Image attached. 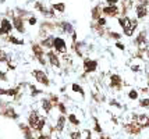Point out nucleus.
I'll use <instances>...</instances> for the list:
<instances>
[{"instance_id": "nucleus-1", "label": "nucleus", "mask_w": 149, "mask_h": 139, "mask_svg": "<svg viewBox=\"0 0 149 139\" xmlns=\"http://www.w3.org/2000/svg\"><path fill=\"white\" fill-rule=\"evenodd\" d=\"M84 68H85V73H95L97 68V61L91 59H85L84 60Z\"/></svg>"}, {"instance_id": "nucleus-2", "label": "nucleus", "mask_w": 149, "mask_h": 139, "mask_svg": "<svg viewBox=\"0 0 149 139\" xmlns=\"http://www.w3.org/2000/svg\"><path fill=\"white\" fill-rule=\"evenodd\" d=\"M124 128H125V131H127L128 133H131V135H138V133L142 131V128L138 125L135 121H134V122H131V124H127Z\"/></svg>"}, {"instance_id": "nucleus-3", "label": "nucleus", "mask_w": 149, "mask_h": 139, "mask_svg": "<svg viewBox=\"0 0 149 139\" xmlns=\"http://www.w3.org/2000/svg\"><path fill=\"white\" fill-rule=\"evenodd\" d=\"M120 13V10H118V7L117 6H106L103 7V14L104 15H107V17H117Z\"/></svg>"}, {"instance_id": "nucleus-4", "label": "nucleus", "mask_w": 149, "mask_h": 139, "mask_svg": "<svg viewBox=\"0 0 149 139\" xmlns=\"http://www.w3.org/2000/svg\"><path fill=\"white\" fill-rule=\"evenodd\" d=\"M54 47H56V50L60 52V53H65V52H67L65 42H64V39H61V38H56V39H54Z\"/></svg>"}, {"instance_id": "nucleus-5", "label": "nucleus", "mask_w": 149, "mask_h": 139, "mask_svg": "<svg viewBox=\"0 0 149 139\" xmlns=\"http://www.w3.org/2000/svg\"><path fill=\"white\" fill-rule=\"evenodd\" d=\"M121 77L117 75V74H113L110 75V86L111 88H116V89H121Z\"/></svg>"}, {"instance_id": "nucleus-6", "label": "nucleus", "mask_w": 149, "mask_h": 139, "mask_svg": "<svg viewBox=\"0 0 149 139\" xmlns=\"http://www.w3.org/2000/svg\"><path fill=\"white\" fill-rule=\"evenodd\" d=\"M135 122L141 127V128H148L149 127V117L146 115V114H141V115L136 117Z\"/></svg>"}, {"instance_id": "nucleus-7", "label": "nucleus", "mask_w": 149, "mask_h": 139, "mask_svg": "<svg viewBox=\"0 0 149 139\" xmlns=\"http://www.w3.org/2000/svg\"><path fill=\"white\" fill-rule=\"evenodd\" d=\"M135 13L138 18H145L148 15V7L145 6V4H138L135 7Z\"/></svg>"}, {"instance_id": "nucleus-8", "label": "nucleus", "mask_w": 149, "mask_h": 139, "mask_svg": "<svg viewBox=\"0 0 149 139\" xmlns=\"http://www.w3.org/2000/svg\"><path fill=\"white\" fill-rule=\"evenodd\" d=\"M146 33L145 32H139L138 33V36H136V39H135V43H136V46H139L141 47V50H142V47L146 46Z\"/></svg>"}, {"instance_id": "nucleus-9", "label": "nucleus", "mask_w": 149, "mask_h": 139, "mask_svg": "<svg viewBox=\"0 0 149 139\" xmlns=\"http://www.w3.org/2000/svg\"><path fill=\"white\" fill-rule=\"evenodd\" d=\"M33 77H35L40 84H43V85H49V80L46 78V75H45L43 71H38V70H36V71H33Z\"/></svg>"}, {"instance_id": "nucleus-10", "label": "nucleus", "mask_w": 149, "mask_h": 139, "mask_svg": "<svg viewBox=\"0 0 149 139\" xmlns=\"http://www.w3.org/2000/svg\"><path fill=\"white\" fill-rule=\"evenodd\" d=\"M39 115H38V113L36 111H32L31 113V115H29V124H31V127H32L33 129L36 128V125L39 124Z\"/></svg>"}, {"instance_id": "nucleus-11", "label": "nucleus", "mask_w": 149, "mask_h": 139, "mask_svg": "<svg viewBox=\"0 0 149 139\" xmlns=\"http://www.w3.org/2000/svg\"><path fill=\"white\" fill-rule=\"evenodd\" d=\"M103 13V8L100 6H95L93 8H92V18L93 20H99V18H102L100 17V14Z\"/></svg>"}, {"instance_id": "nucleus-12", "label": "nucleus", "mask_w": 149, "mask_h": 139, "mask_svg": "<svg viewBox=\"0 0 149 139\" xmlns=\"http://www.w3.org/2000/svg\"><path fill=\"white\" fill-rule=\"evenodd\" d=\"M11 24L8 22L7 20H3L1 21V28H0V33H7V32H10L11 31Z\"/></svg>"}, {"instance_id": "nucleus-13", "label": "nucleus", "mask_w": 149, "mask_h": 139, "mask_svg": "<svg viewBox=\"0 0 149 139\" xmlns=\"http://www.w3.org/2000/svg\"><path fill=\"white\" fill-rule=\"evenodd\" d=\"M33 52H35V54L38 56L39 61H40L42 64H45V60H43V56H42V50H40V47H39V46H33Z\"/></svg>"}, {"instance_id": "nucleus-14", "label": "nucleus", "mask_w": 149, "mask_h": 139, "mask_svg": "<svg viewBox=\"0 0 149 139\" xmlns=\"http://www.w3.org/2000/svg\"><path fill=\"white\" fill-rule=\"evenodd\" d=\"M64 124H65V118L61 115V117H58L57 120V131L58 132H61L63 129H64Z\"/></svg>"}, {"instance_id": "nucleus-15", "label": "nucleus", "mask_w": 149, "mask_h": 139, "mask_svg": "<svg viewBox=\"0 0 149 139\" xmlns=\"http://www.w3.org/2000/svg\"><path fill=\"white\" fill-rule=\"evenodd\" d=\"M14 27L17 28L19 32H22V31H24V28H22V22H21V20H19L18 17H17V18H14Z\"/></svg>"}, {"instance_id": "nucleus-16", "label": "nucleus", "mask_w": 149, "mask_h": 139, "mask_svg": "<svg viewBox=\"0 0 149 139\" xmlns=\"http://www.w3.org/2000/svg\"><path fill=\"white\" fill-rule=\"evenodd\" d=\"M47 56H49V59H50V61H52V64H53V66H56V67L60 66V63H58L57 57H56V56H54L53 53H49Z\"/></svg>"}, {"instance_id": "nucleus-17", "label": "nucleus", "mask_w": 149, "mask_h": 139, "mask_svg": "<svg viewBox=\"0 0 149 139\" xmlns=\"http://www.w3.org/2000/svg\"><path fill=\"white\" fill-rule=\"evenodd\" d=\"M128 98H130L131 100H136L138 99V92H136L135 89H131L130 92H128Z\"/></svg>"}, {"instance_id": "nucleus-18", "label": "nucleus", "mask_w": 149, "mask_h": 139, "mask_svg": "<svg viewBox=\"0 0 149 139\" xmlns=\"http://www.w3.org/2000/svg\"><path fill=\"white\" fill-rule=\"evenodd\" d=\"M68 120H70V122H71V124H74V125H79V120H78L74 114H70Z\"/></svg>"}, {"instance_id": "nucleus-19", "label": "nucleus", "mask_w": 149, "mask_h": 139, "mask_svg": "<svg viewBox=\"0 0 149 139\" xmlns=\"http://www.w3.org/2000/svg\"><path fill=\"white\" fill-rule=\"evenodd\" d=\"M70 138L71 139H81V131H72V132H70Z\"/></svg>"}, {"instance_id": "nucleus-20", "label": "nucleus", "mask_w": 149, "mask_h": 139, "mask_svg": "<svg viewBox=\"0 0 149 139\" xmlns=\"http://www.w3.org/2000/svg\"><path fill=\"white\" fill-rule=\"evenodd\" d=\"M61 27H64L65 32H72V25L71 24H68V22H63V24H61Z\"/></svg>"}, {"instance_id": "nucleus-21", "label": "nucleus", "mask_w": 149, "mask_h": 139, "mask_svg": "<svg viewBox=\"0 0 149 139\" xmlns=\"http://www.w3.org/2000/svg\"><path fill=\"white\" fill-rule=\"evenodd\" d=\"M72 91H74V92H79L81 95H84V91H82V88H81L79 85H77V84H74V85H72Z\"/></svg>"}, {"instance_id": "nucleus-22", "label": "nucleus", "mask_w": 149, "mask_h": 139, "mask_svg": "<svg viewBox=\"0 0 149 139\" xmlns=\"http://www.w3.org/2000/svg\"><path fill=\"white\" fill-rule=\"evenodd\" d=\"M53 7L58 10V11H64V4L63 3H57V4H53Z\"/></svg>"}, {"instance_id": "nucleus-23", "label": "nucleus", "mask_w": 149, "mask_h": 139, "mask_svg": "<svg viewBox=\"0 0 149 139\" xmlns=\"http://www.w3.org/2000/svg\"><path fill=\"white\" fill-rule=\"evenodd\" d=\"M139 106L141 107H149V98L148 99H142L139 102Z\"/></svg>"}, {"instance_id": "nucleus-24", "label": "nucleus", "mask_w": 149, "mask_h": 139, "mask_svg": "<svg viewBox=\"0 0 149 139\" xmlns=\"http://www.w3.org/2000/svg\"><path fill=\"white\" fill-rule=\"evenodd\" d=\"M93 131L97 133H100L102 132V128H100V125H99V122H97L96 120H95V127H93Z\"/></svg>"}, {"instance_id": "nucleus-25", "label": "nucleus", "mask_w": 149, "mask_h": 139, "mask_svg": "<svg viewBox=\"0 0 149 139\" xmlns=\"http://www.w3.org/2000/svg\"><path fill=\"white\" fill-rule=\"evenodd\" d=\"M43 109L49 111V110H50V102H47V100H43Z\"/></svg>"}, {"instance_id": "nucleus-26", "label": "nucleus", "mask_w": 149, "mask_h": 139, "mask_svg": "<svg viewBox=\"0 0 149 139\" xmlns=\"http://www.w3.org/2000/svg\"><path fill=\"white\" fill-rule=\"evenodd\" d=\"M110 36L113 39H120V38H121V35H120V33H116V32H110Z\"/></svg>"}, {"instance_id": "nucleus-27", "label": "nucleus", "mask_w": 149, "mask_h": 139, "mask_svg": "<svg viewBox=\"0 0 149 139\" xmlns=\"http://www.w3.org/2000/svg\"><path fill=\"white\" fill-rule=\"evenodd\" d=\"M107 3H109V6H116L117 3H118V0H106Z\"/></svg>"}, {"instance_id": "nucleus-28", "label": "nucleus", "mask_w": 149, "mask_h": 139, "mask_svg": "<svg viewBox=\"0 0 149 139\" xmlns=\"http://www.w3.org/2000/svg\"><path fill=\"white\" fill-rule=\"evenodd\" d=\"M104 24H106V20H104V18H99V20H97V25L102 27V25H104Z\"/></svg>"}, {"instance_id": "nucleus-29", "label": "nucleus", "mask_w": 149, "mask_h": 139, "mask_svg": "<svg viewBox=\"0 0 149 139\" xmlns=\"http://www.w3.org/2000/svg\"><path fill=\"white\" fill-rule=\"evenodd\" d=\"M116 46H117V49H120V50H124V49H125V46H124L123 43H120V42H117Z\"/></svg>"}, {"instance_id": "nucleus-30", "label": "nucleus", "mask_w": 149, "mask_h": 139, "mask_svg": "<svg viewBox=\"0 0 149 139\" xmlns=\"http://www.w3.org/2000/svg\"><path fill=\"white\" fill-rule=\"evenodd\" d=\"M10 40H11V42H13V43H19V45H21V43H22V42H21V40H17V39H15V38H10Z\"/></svg>"}, {"instance_id": "nucleus-31", "label": "nucleus", "mask_w": 149, "mask_h": 139, "mask_svg": "<svg viewBox=\"0 0 149 139\" xmlns=\"http://www.w3.org/2000/svg\"><path fill=\"white\" fill-rule=\"evenodd\" d=\"M58 107H60V111H61V113H65V107H64V104H61V103H60V104H58Z\"/></svg>"}, {"instance_id": "nucleus-32", "label": "nucleus", "mask_w": 149, "mask_h": 139, "mask_svg": "<svg viewBox=\"0 0 149 139\" xmlns=\"http://www.w3.org/2000/svg\"><path fill=\"white\" fill-rule=\"evenodd\" d=\"M138 4H148V0H138Z\"/></svg>"}, {"instance_id": "nucleus-33", "label": "nucleus", "mask_w": 149, "mask_h": 139, "mask_svg": "<svg viewBox=\"0 0 149 139\" xmlns=\"http://www.w3.org/2000/svg\"><path fill=\"white\" fill-rule=\"evenodd\" d=\"M38 139H50V138H49L47 135H40V136H39Z\"/></svg>"}, {"instance_id": "nucleus-34", "label": "nucleus", "mask_w": 149, "mask_h": 139, "mask_svg": "<svg viewBox=\"0 0 149 139\" xmlns=\"http://www.w3.org/2000/svg\"><path fill=\"white\" fill-rule=\"evenodd\" d=\"M86 139H92V136H91V131H86Z\"/></svg>"}, {"instance_id": "nucleus-35", "label": "nucleus", "mask_w": 149, "mask_h": 139, "mask_svg": "<svg viewBox=\"0 0 149 139\" xmlns=\"http://www.w3.org/2000/svg\"><path fill=\"white\" fill-rule=\"evenodd\" d=\"M35 22H36V20H35V18H31V20H29V24H31V25H33Z\"/></svg>"}, {"instance_id": "nucleus-36", "label": "nucleus", "mask_w": 149, "mask_h": 139, "mask_svg": "<svg viewBox=\"0 0 149 139\" xmlns=\"http://www.w3.org/2000/svg\"><path fill=\"white\" fill-rule=\"evenodd\" d=\"M99 139H111V138H109V136H104V135H102Z\"/></svg>"}, {"instance_id": "nucleus-37", "label": "nucleus", "mask_w": 149, "mask_h": 139, "mask_svg": "<svg viewBox=\"0 0 149 139\" xmlns=\"http://www.w3.org/2000/svg\"><path fill=\"white\" fill-rule=\"evenodd\" d=\"M0 78H4V75H3L1 73H0Z\"/></svg>"}, {"instance_id": "nucleus-38", "label": "nucleus", "mask_w": 149, "mask_h": 139, "mask_svg": "<svg viewBox=\"0 0 149 139\" xmlns=\"http://www.w3.org/2000/svg\"><path fill=\"white\" fill-rule=\"evenodd\" d=\"M148 84H149V75H148Z\"/></svg>"}]
</instances>
